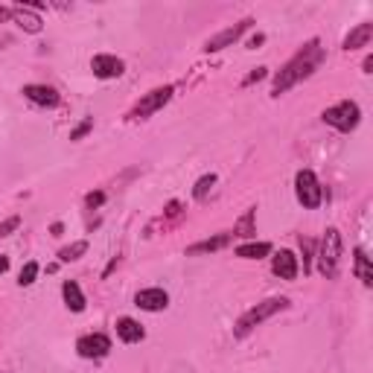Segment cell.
<instances>
[{
	"instance_id": "cell-1",
	"label": "cell",
	"mask_w": 373,
	"mask_h": 373,
	"mask_svg": "<svg viewBox=\"0 0 373 373\" xmlns=\"http://www.w3.org/2000/svg\"><path fill=\"white\" fill-rule=\"evenodd\" d=\"M324 47H321V41L318 38H312V41H306L297 53L277 70V76H275V82H271V96H280V93H286L292 85H297L301 79H309L312 73L324 64Z\"/></svg>"
},
{
	"instance_id": "cell-2",
	"label": "cell",
	"mask_w": 373,
	"mask_h": 373,
	"mask_svg": "<svg viewBox=\"0 0 373 373\" xmlns=\"http://www.w3.org/2000/svg\"><path fill=\"white\" fill-rule=\"evenodd\" d=\"M341 234L338 228H327L324 231V239H321V248L315 251V263H318V271L324 275L327 280H335L338 277V268H341Z\"/></svg>"
},
{
	"instance_id": "cell-3",
	"label": "cell",
	"mask_w": 373,
	"mask_h": 373,
	"mask_svg": "<svg viewBox=\"0 0 373 373\" xmlns=\"http://www.w3.org/2000/svg\"><path fill=\"white\" fill-rule=\"evenodd\" d=\"M283 309H289V301L286 297H268V301H263V304H257V306H251L248 309L239 321H236V327H234V338H245V335H251L263 321H268L271 315H277V312H283Z\"/></svg>"
},
{
	"instance_id": "cell-4",
	"label": "cell",
	"mask_w": 373,
	"mask_h": 373,
	"mask_svg": "<svg viewBox=\"0 0 373 373\" xmlns=\"http://www.w3.org/2000/svg\"><path fill=\"white\" fill-rule=\"evenodd\" d=\"M294 195L306 210L321 207V202H324V190H321V181L315 178L312 169H301L294 176Z\"/></svg>"
},
{
	"instance_id": "cell-5",
	"label": "cell",
	"mask_w": 373,
	"mask_h": 373,
	"mask_svg": "<svg viewBox=\"0 0 373 373\" xmlns=\"http://www.w3.org/2000/svg\"><path fill=\"white\" fill-rule=\"evenodd\" d=\"M359 120H362V108L353 103V99H344V103H338V105H333V108L324 111V122H327V126H333V129H338L344 134L353 132L359 126Z\"/></svg>"
},
{
	"instance_id": "cell-6",
	"label": "cell",
	"mask_w": 373,
	"mask_h": 373,
	"mask_svg": "<svg viewBox=\"0 0 373 373\" xmlns=\"http://www.w3.org/2000/svg\"><path fill=\"white\" fill-rule=\"evenodd\" d=\"M172 99V85H163V88H155V91H149L140 103L129 111V120H146V117H152L158 114L166 103Z\"/></svg>"
},
{
	"instance_id": "cell-7",
	"label": "cell",
	"mask_w": 373,
	"mask_h": 373,
	"mask_svg": "<svg viewBox=\"0 0 373 373\" xmlns=\"http://www.w3.org/2000/svg\"><path fill=\"white\" fill-rule=\"evenodd\" d=\"M254 27V21L251 18H245V21H239V23H234V27H228V30H222L219 35H213V38H207V44H205V50L207 53H219V50H225V47H231V44H236L248 30Z\"/></svg>"
},
{
	"instance_id": "cell-8",
	"label": "cell",
	"mask_w": 373,
	"mask_h": 373,
	"mask_svg": "<svg viewBox=\"0 0 373 373\" xmlns=\"http://www.w3.org/2000/svg\"><path fill=\"white\" fill-rule=\"evenodd\" d=\"M76 353L82 359H105L111 353V338L105 333H91L76 341Z\"/></svg>"
},
{
	"instance_id": "cell-9",
	"label": "cell",
	"mask_w": 373,
	"mask_h": 373,
	"mask_svg": "<svg viewBox=\"0 0 373 373\" xmlns=\"http://www.w3.org/2000/svg\"><path fill=\"white\" fill-rule=\"evenodd\" d=\"M91 70H93L96 79H117V76H122L126 64H122V59H117V56L99 53V56L91 59Z\"/></svg>"
},
{
	"instance_id": "cell-10",
	"label": "cell",
	"mask_w": 373,
	"mask_h": 373,
	"mask_svg": "<svg viewBox=\"0 0 373 373\" xmlns=\"http://www.w3.org/2000/svg\"><path fill=\"white\" fill-rule=\"evenodd\" d=\"M23 99H30L33 105L38 108H56L59 105V91L56 88H50V85H23Z\"/></svg>"
},
{
	"instance_id": "cell-11",
	"label": "cell",
	"mask_w": 373,
	"mask_h": 373,
	"mask_svg": "<svg viewBox=\"0 0 373 373\" xmlns=\"http://www.w3.org/2000/svg\"><path fill=\"white\" fill-rule=\"evenodd\" d=\"M134 306H140L143 312H163L169 306V294L163 289H140L134 294Z\"/></svg>"
},
{
	"instance_id": "cell-12",
	"label": "cell",
	"mask_w": 373,
	"mask_h": 373,
	"mask_svg": "<svg viewBox=\"0 0 373 373\" xmlns=\"http://www.w3.org/2000/svg\"><path fill=\"white\" fill-rule=\"evenodd\" d=\"M271 271L280 277V280H294L297 275H301V260H297V254L292 251H277L275 260H271Z\"/></svg>"
},
{
	"instance_id": "cell-13",
	"label": "cell",
	"mask_w": 373,
	"mask_h": 373,
	"mask_svg": "<svg viewBox=\"0 0 373 373\" xmlns=\"http://www.w3.org/2000/svg\"><path fill=\"white\" fill-rule=\"evenodd\" d=\"M12 21L18 23L23 33H30V35H38V33L44 30L41 15L33 12V9H27V6H12Z\"/></svg>"
},
{
	"instance_id": "cell-14",
	"label": "cell",
	"mask_w": 373,
	"mask_h": 373,
	"mask_svg": "<svg viewBox=\"0 0 373 373\" xmlns=\"http://www.w3.org/2000/svg\"><path fill=\"white\" fill-rule=\"evenodd\" d=\"M370 38H373V23H359V27H353L350 30V35L344 38V50L347 53H353V50H362V47H367L370 44Z\"/></svg>"
},
{
	"instance_id": "cell-15",
	"label": "cell",
	"mask_w": 373,
	"mask_h": 373,
	"mask_svg": "<svg viewBox=\"0 0 373 373\" xmlns=\"http://www.w3.org/2000/svg\"><path fill=\"white\" fill-rule=\"evenodd\" d=\"M62 297H64V304L70 312H85V294L79 289V283H73V280H64L62 283Z\"/></svg>"
},
{
	"instance_id": "cell-16",
	"label": "cell",
	"mask_w": 373,
	"mask_h": 373,
	"mask_svg": "<svg viewBox=\"0 0 373 373\" xmlns=\"http://www.w3.org/2000/svg\"><path fill=\"white\" fill-rule=\"evenodd\" d=\"M117 335H120V341H126V344H137V341H143L146 330L137 324L134 318H120L117 321Z\"/></svg>"
},
{
	"instance_id": "cell-17",
	"label": "cell",
	"mask_w": 373,
	"mask_h": 373,
	"mask_svg": "<svg viewBox=\"0 0 373 373\" xmlns=\"http://www.w3.org/2000/svg\"><path fill=\"white\" fill-rule=\"evenodd\" d=\"M228 242H231V234H219V236H213V239H205V242L190 245L187 254H190V257H193V254H210V251H219V248H225Z\"/></svg>"
},
{
	"instance_id": "cell-18",
	"label": "cell",
	"mask_w": 373,
	"mask_h": 373,
	"mask_svg": "<svg viewBox=\"0 0 373 373\" xmlns=\"http://www.w3.org/2000/svg\"><path fill=\"white\" fill-rule=\"evenodd\" d=\"M353 268H356V277L365 286H373V271H370V260L365 254V248H356V251H353Z\"/></svg>"
},
{
	"instance_id": "cell-19",
	"label": "cell",
	"mask_w": 373,
	"mask_h": 373,
	"mask_svg": "<svg viewBox=\"0 0 373 373\" xmlns=\"http://www.w3.org/2000/svg\"><path fill=\"white\" fill-rule=\"evenodd\" d=\"M268 254H271L268 242H245V245L236 248V257H242V260H263Z\"/></svg>"
},
{
	"instance_id": "cell-20",
	"label": "cell",
	"mask_w": 373,
	"mask_h": 373,
	"mask_svg": "<svg viewBox=\"0 0 373 373\" xmlns=\"http://www.w3.org/2000/svg\"><path fill=\"white\" fill-rule=\"evenodd\" d=\"M254 213H257V207H251V210H248V213L236 222V228H234L236 236H242V239H251V236H254Z\"/></svg>"
},
{
	"instance_id": "cell-21",
	"label": "cell",
	"mask_w": 373,
	"mask_h": 373,
	"mask_svg": "<svg viewBox=\"0 0 373 373\" xmlns=\"http://www.w3.org/2000/svg\"><path fill=\"white\" fill-rule=\"evenodd\" d=\"M85 251H88V242L79 239V242H73V245L62 248V251H59V263H73V260H79Z\"/></svg>"
},
{
	"instance_id": "cell-22",
	"label": "cell",
	"mask_w": 373,
	"mask_h": 373,
	"mask_svg": "<svg viewBox=\"0 0 373 373\" xmlns=\"http://www.w3.org/2000/svg\"><path fill=\"white\" fill-rule=\"evenodd\" d=\"M301 254H304V275H309L312 260H315V242L309 236H301Z\"/></svg>"
},
{
	"instance_id": "cell-23",
	"label": "cell",
	"mask_w": 373,
	"mask_h": 373,
	"mask_svg": "<svg viewBox=\"0 0 373 373\" xmlns=\"http://www.w3.org/2000/svg\"><path fill=\"white\" fill-rule=\"evenodd\" d=\"M213 184H216V176H213V172H210V176H202V178L195 181V187H193V195L198 198V202H202V198L213 190Z\"/></svg>"
},
{
	"instance_id": "cell-24",
	"label": "cell",
	"mask_w": 373,
	"mask_h": 373,
	"mask_svg": "<svg viewBox=\"0 0 373 373\" xmlns=\"http://www.w3.org/2000/svg\"><path fill=\"white\" fill-rule=\"evenodd\" d=\"M38 271H41V265H38V263H27V265L21 268L18 283H21V286H33V283H35V277H38Z\"/></svg>"
},
{
	"instance_id": "cell-25",
	"label": "cell",
	"mask_w": 373,
	"mask_h": 373,
	"mask_svg": "<svg viewBox=\"0 0 373 373\" xmlns=\"http://www.w3.org/2000/svg\"><path fill=\"white\" fill-rule=\"evenodd\" d=\"M21 228V216H9V219H4L0 222V239H6L9 234H15Z\"/></svg>"
},
{
	"instance_id": "cell-26",
	"label": "cell",
	"mask_w": 373,
	"mask_h": 373,
	"mask_svg": "<svg viewBox=\"0 0 373 373\" xmlns=\"http://www.w3.org/2000/svg\"><path fill=\"white\" fill-rule=\"evenodd\" d=\"M91 129H93V120L88 117L85 122H79V126H76V129H73V132H70V140H82V137H85V134H88Z\"/></svg>"
},
{
	"instance_id": "cell-27",
	"label": "cell",
	"mask_w": 373,
	"mask_h": 373,
	"mask_svg": "<svg viewBox=\"0 0 373 373\" xmlns=\"http://www.w3.org/2000/svg\"><path fill=\"white\" fill-rule=\"evenodd\" d=\"M265 76H268V67H257V70L251 73V76L245 79V85H254V82H260V79H265Z\"/></svg>"
},
{
	"instance_id": "cell-28",
	"label": "cell",
	"mask_w": 373,
	"mask_h": 373,
	"mask_svg": "<svg viewBox=\"0 0 373 373\" xmlns=\"http://www.w3.org/2000/svg\"><path fill=\"white\" fill-rule=\"evenodd\" d=\"M103 202H105V193H91V195L85 198V205H88V207H99Z\"/></svg>"
},
{
	"instance_id": "cell-29",
	"label": "cell",
	"mask_w": 373,
	"mask_h": 373,
	"mask_svg": "<svg viewBox=\"0 0 373 373\" xmlns=\"http://www.w3.org/2000/svg\"><path fill=\"white\" fill-rule=\"evenodd\" d=\"M263 41H265V35H263V33H257V35H251V38H248V47H251V50H257Z\"/></svg>"
},
{
	"instance_id": "cell-30",
	"label": "cell",
	"mask_w": 373,
	"mask_h": 373,
	"mask_svg": "<svg viewBox=\"0 0 373 373\" xmlns=\"http://www.w3.org/2000/svg\"><path fill=\"white\" fill-rule=\"evenodd\" d=\"M181 213V202H169V207H166V216H178Z\"/></svg>"
},
{
	"instance_id": "cell-31",
	"label": "cell",
	"mask_w": 373,
	"mask_h": 373,
	"mask_svg": "<svg viewBox=\"0 0 373 373\" xmlns=\"http://www.w3.org/2000/svg\"><path fill=\"white\" fill-rule=\"evenodd\" d=\"M4 21H12V9H6V6H0V23Z\"/></svg>"
},
{
	"instance_id": "cell-32",
	"label": "cell",
	"mask_w": 373,
	"mask_h": 373,
	"mask_svg": "<svg viewBox=\"0 0 373 373\" xmlns=\"http://www.w3.org/2000/svg\"><path fill=\"white\" fill-rule=\"evenodd\" d=\"M50 234H53V236H62V234H64V225H62V222H56V225L50 228Z\"/></svg>"
},
{
	"instance_id": "cell-33",
	"label": "cell",
	"mask_w": 373,
	"mask_h": 373,
	"mask_svg": "<svg viewBox=\"0 0 373 373\" xmlns=\"http://www.w3.org/2000/svg\"><path fill=\"white\" fill-rule=\"evenodd\" d=\"M9 271V257H0V275H6Z\"/></svg>"
},
{
	"instance_id": "cell-34",
	"label": "cell",
	"mask_w": 373,
	"mask_h": 373,
	"mask_svg": "<svg viewBox=\"0 0 373 373\" xmlns=\"http://www.w3.org/2000/svg\"><path fill=\"white\" fill-rule=\"evenodd\" d=\"M0 47H4V41H0Z\"/></svg>"
}]
</instances>
